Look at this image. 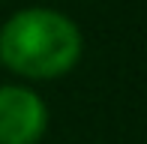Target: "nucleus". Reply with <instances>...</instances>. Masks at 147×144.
<instances>
[{"label": "nucleus", "mask_w": 147, "mask_h": 144, "mask_svg": "<svg viewBox=\"0 0 147 144\" xmlns=\"http://www.w3.org/2000/svg\"><path fill=\"white\" fill-rule=\"evenodd\" d=\"M81 51L78 24L45 6L21 9L0 27V63L33 81L63 78L81 60Z\"/></svg>", "instance_id": "nucleus-1"}, {"label": "nucleus", "mask_w": 147, "mask_h": 144, "mask_svg": "<svg viewBox=\"0 0 147 144\" xmlns=\"http://www.w3.org/2000/svg\"><path fill=\"white\" fill-rule=\"evenodd\" d=\"M48 129V108L21 84L0 87V144H36Z\"/></svg>", "instance_id": "nucleus-2"}]
</instances>
